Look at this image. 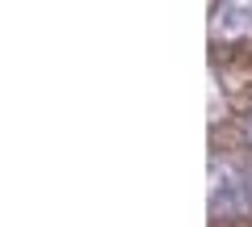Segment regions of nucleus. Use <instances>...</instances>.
<instances>
[{
    "instance_id": "nucleus-2",
    "label": "nucleus",
    "mask_w": 252,
    "mask_h": 227,
    "mask_svg": "<svg viewBox=\"0 0 252 227\" xmlns=\"http://www.w3.org/2000/svg\"><path fill=\"white\" fill-rule=\"evenodd\" d=\"M215 34L223 38H240V34H252V4H219L215 9Z\"/></svg>"
},
{
    "instance_id": "nucleus-3",
    "label": "nucleus",
    "mask_w": 252,
    "mask_h": 227,
    "mask_svg": "<svg viewBox=\"0 0 252 227\" xmlns=\"http://www.w3.org/2000/svg\"><path fill=\"white\" fill-rule=\"evenodd\" d=\"M248 139H252V109H248Z\"/></svg>"
},
{
    "instance_id": "nucleus-1",
    "label": "nucleus",
    "mask_w": 252,
    "mask_h": 227,
    "mask_svg": "<svg viewBox=\"0 0 252 227\" xmlns=\"http://www.w3.org/2000/svg\"><path fill=\"white\" fill-rule=\"evenodd\" d=\"M210 210L215 215H248L252 210V160H215L210 164Z\"/></svg>"
}]
</instances>
